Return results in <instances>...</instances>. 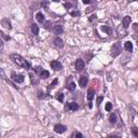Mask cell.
Returning a JSON list of instances; mask_svg holds the SVG:
<instances>
[{
  "label": "cell",
  "instance_id": "cell-1",
  "mask_svg": "<svg viewBox=\"0 0 138 138\" xmlns=\"http://www.w3.org/2000/svg\"><path fill=\"white\" fill-rule=\"evenodd\" d=\"M10 58H11V61L15 64V65L22 67L24 69H29L30 68V64H29L24 57H22L19 54H15V53L11 54V55H10Z\"/></svg>",
  "mask_w": 138,
  "mask_h": 138
},
{
  "label": "cell",
  "instance_id": "cell-2",
  "mask_svg": "<svg viewBox=\"0 0 138 138\" xmlns=\"http://www.w3.org/2000/svg\"><path fill=\"white\" fill-rule=\"evenodd\" d=\"M121 51H122L121 43L120 42H116L111 48V53L110 54H111L112 57H117L118 55H120L121 54Z\"/></svg>",
  "mask_w": 138,
  "mask_h": 138
},
{
  "label": "cell",
  "instance_id": "cell-3",
  "mask_svg": "<svg viewBox=\"0 0 138 138\" xmlns=\"http://www.w3.org/2000/svg\"><path fill=\"white\" fill-rule=\"evenodd\" d=\"M11 79L16 83H23L24 82V76L23 75H17V73L14 72V71L11 73Z\"/></svg>",
  "mask_w": 138,
  "mask_h": 138
},
{
  "label": "cell",
  "instance_id": "cell-4",
  "mask_svg": "<svg viewBox=\"0 0 138 138\" xmlns=\"http://www.w3.org/2000/svg\"><path fill=\"white\" fill-rule=\"evenodd\" d=\"M75 67H76V70H77V71H82V70H84L85 64H84V62L81 60V58H78V60L76 61Z\"/></svg>",
  "mask_w": 138,
  "mask_h": 138
},
{
  "label": "cell",
  "instance_id": "cell-5",
  "mask_svg": "<svg viewBox=\"0 0 138 138\" xmlns=\"http://www.w3.org/2000/svg\"><path fill=\"white\" fill-rule=\"evenodd\" d=\"M50 65H51V68L54 69L55 71H60V70H62V69H63L62 63L58 62V61H52Z\"/></svg>",
  "mask_w": 138,
  "mask_h": 138
},
{
  "label": "cell",
  "instance_id": "cell-6",
  "mask_svg": "<svg viewBox=\"0 0 138 138\" xmlns=\"http://www.w3.org/2000/svg\"><path fill=\"white\" fill-rule=\"evenodd\" d=\"M54 131H55L57 134H63V133H65L67 131V127L63 124H56L54 126Z\"/></svg>",
  "mask_w": 138,
  "mask_h": 138
},
{
  "label": "cell",
  "instance_id": "cell-7",
  "mask_svg": "<svg viewBox=\"0 0 138 138\" xmlns=\"http://www.w3.org/2000/svg\"><path fill=\"white\" fill-rule=\"evenodd\" d=\"M66 109H69V110H71V111H77L79 109V105H78L77 102H75V101L68 102L67 106H66Z\"/></svg>",
  "mask_w": 138,
  "mask_h": 138
},
{
  "label": "cell",
  "instance_id": "cell-8",
  "mask_svg": "<svg viewBox=\"0 0 138 138\" xmlns=\"http://www.w3.org/2000/svg\"><path fill=\"white\" fill-rule=\"evenodd\" d=\"M87 81H88L87 77L86 76H82L80 79H79V84H80V86L82 88H84L86 86V84H87Z\"/></svg>",
  "mask_w": 138,
  "mask_h": 138
},
{
  "label": "cell",
  "instance_id": "cell-9",
  "mask_svg": "<svg viewBox=\"0 0 138 138\" xmlns=\"http://www.w3.org/2000/svg\"><path fill=\"white\" fill-rule=\"evenodd\" d=\"M63 31H64V29H63V26H61V25H56L52 28V32L55 34H61V33H63Z\"/></svg>",
  "mask_w": 138,
  "mask_h": 138
},
{
  "label": "cell",
  "instance_id": "cell-10",
  "mask_svg": "<svg viewBox=\"0 0 138 138\" xmlns=\"http://www.w3.org/2000/svg\"><path fill=\"white\" fill-rule=\"evenodd\" d=\"M53 42H54V44H55V47H57V48H63L64 47V41H63V39H61V37H56L53 40Z\"/></svg>",
  "mask_w": 138,
  "mask_h": 138
},
{
  "label": "cell",
  "instance_id": "cell-11",
  "mask_svg": "<svg viewBox=\"0 0 138 138\" xmlns=\"http://www.w3.org/2000/svg\"><path fill=\"white\" fill-rule=\"evenodd\" d=\"M131 22H132V17H131V16H129V15L124 16V17H123V27L127 28V27L130 26Z\"/></svg>",
  "mask_w": 138,
  "mask_h": 138
},
{
  "label": "cell",
  "instance_id": "cell-12",
  "mask_svg": "<svg viewBox=\"0 0 138 138\" xmlns=\"http://www.w3.org/2000/svg\"><path fill=\"white\" fill-rule=\"evenodd\" d=\"M36 18H37V21L41 24H44V22H45V17H44V14L42 12H38L36 14Z\"/></svg>",
  "mask_w": 138,
  "mask_h": 138
},
{
  "label": "cell",
  "instance_id": "cell-13",
  "mask_svg": "<svg viewBox=\"0 0 138 138\" xmlns=\"http://www.w3.org/2000/svg\"><path fill=\"white\" fill-rule=\"evenodd\" d=\"M94 97H95V91L93 90V88H90L88 92H87V99L90 100V101H92Z\"/></svg>",
  "mask_w": 138,
  "mask_h": 138
},
{
  "label": "cell",
  "instance_id": "cell-14",
  "mask_svg": "<svg viewBox=\"0 0 138 138\" xmlns=\"http://www.w3.org/2000/svg\"><path fill=\"white\" fill-rule=\"evenodd\" d=\"M124 49L127 52H133V43L131 41H126L124 43Z\"/></svg>",
  "mask_w": 138,
  "mask_h": 138
},
{
  "label": "cell",
  "instance_id": "cell-15",
  "mask_svg": "<svg viewBox=\"0 0 138 138\" xmlns=\"http://www.w3.org/2000/svg\"><path fill=\"white\" fill-rule=\"evenodd\" d=\"M30 28H31V31L34 36H38L39 34V26L36 25V24H32V25L30 26Z\"/></svg>",
  "mask_w": 138,
  "mask_h": 138
},
{
  "label": "cell",
  "instance_id": "cell-16",
  "mask_svg": "<svg viewBox=\"0 0 138 138\" xmlns=\"http://www.w3.org/2000/svg\"><path fill=\"white\" fill-rule=\"evenodd\" d=\"M39 75H40V77H41L42 79H48L49 77H50V72H49L48 70H44V69H42Z\"/></svg>",
  "mask_w": 138,
  "mask_h": 138
},
{
  "label": "cell",
  "instance_id": "cell-17",
  "mask_svg": "<svg viewBox=\"0 0 138 138\" xmlns=\"http://www.w3.org/2000/svg\"><path fill=\"white\" fill-rule=\"evenodd\" d=\"M109 121H110L111 124H116V122H117V114L116 113H112V114L110 116Z\"/></svg>",
  "mask_w": 138,
  "mask_h": 138
},
{
  "label": "cell",
  "instance_id": "cell-18",
  "mask_svg": "<svg viewBox=\"0 0 138 138\" xmlns=\"http://www.w3.org/2000/svg\"><path fill=\"white\" fill-rule=\"evenodd\" d=\"M56 99L58 101H61V102L64 101V94H63V93H57V94H56Z\"/></svg>",
  "mask_w": 138,
  "mask_h": 138
},
{
  "label": "cell",
  "instance_id": "cell-19",
  "mask_svg": "<svg viewBox=\"0 0 138 138\" xmlns=\"http://www.w3.org/2000/svg\"><path fill=\"white\" fill-rule=\"evenodd\" d=\"M101 30L105 31V32H107V33H110V32H111L110 27H109V26H106V25H102V26H101Z\"/></svg>",
  "mask_w": 138,
  "mask_h": 138
},
{
  "label": "cell",
  "instance_id": "cell-20",
  "mask_svg": "<svg viewBox=\"0 0 138 138\" xmlns=\"http://www.w3.org/2000/svg\"><path fill=\"white\" fill-rule=\"evenodd\" d=\"M71 138H83V135L81 134V133H79V132H75L71 135Z\"/></svg>",
  "mask_w": 138,
  "mask_h": 138
},
{
  "label": "cell",
  "instance_id": "cell-21",
  "mask_svg": "<svg viewBox=\"0 0 138 138\" xmlns=\"http://www.w3.org/2000/svg\"><path fill=\"white\" fill-rule=\"evenodd\" d=\"M57 83H58V80H57V79H54V80H53V82L51 83V84H50V85H49V87H48V90H49V91H50V90H51V88H53L54 86H55V85L57 84Z\"/></svg>",
  "mask_w": 138,
  "mask_h": 138
},
{
  "label": "cell",
  "instance_id": "cell-22",
  "mask_svg": "<svg viewBox=\"0 0 138 138\" xmlns=\"http://www.w3.org/2000/svg\"><path fill=\"white\" fill-rule=\"evenodd\" d=\"M2 23V25H6V27L7 28H9V29H11V23H10L8 19H3V21L1 22Z\"/></svg>",
  "mask_w": 138,
  "mask_h": 138
},
{
  "label": "cell",
  "instance_id": "cell-23",
  "mask_svg": "<svg viewBox=\"0 0 138 138\" xmlns=\"http://www.w3.org/2000/svg\"><path fill=\"white\" fill-rule=\"evenodd\" d=\"M45 95H47V94H44L43 92H40V91H39V92H38L37 97L39 98V99H44V98H47V96H45Z\"/></svg>",
  "mask_w": 138,
  "mask_h": 138
},
{
  "label": "cell",
  "instance_id": "cell-24",
  "mask_svg": "<svg viewBox=\"0 0 138 138\" xmlns=\"http://www.w3.org/2000/svg\"><path fill=\"white\" fill-rule=\"evenodd\" d=\"M68 90L70 91V92H73L76 90V83L75 82H71L70 84H69V86H68Z\"/></svg>",
  "mask_w": 138,
  "mask_h": 138
},
{
  "label": "cell",
  "instance_id": "cell-25",
  "mask_svg": "<svg viewBox=\"0 0 138 138\" xmlns=\"http://www.w3.org/2000/svg\"><path fill=\"white\" fill-rule=\"evenodd\" d=\"M105 109H106L107 111H111V110H112V103H111V102H107Z\"/></svg>",
  "mask_w": 138,
  "mask_h": 138
},
{
  "label": "cell",
  "instance_id": "cell-26",
  "mask_svg": "<svg viewBox=\"0 0 138 138\" xmlns=\"http://www.w3.org/2000/svg\"><path fill=\"white\" fill-rule=\"evenodd\" d=\"M132 133H133V135H134L136 138H138V129H137V127H133Z\"/></svg>",
  "mask_w": 138,
  "mask_h": 138
},
{
  "label": "cell",
  "instance_id": "cell-27",
  "mask_svg": "<svg viewBox=\"0 0 138 138\" xmlns=\"http://www.w3.org/2000/svg\"><path fill=\"white\" fill-rule=\"evenodd\" d=\"M0 33H1V37L4 39V40H7V41H9V40H10V37H9V36H7V34L4 33L3 31H0Z\"/></svg>",
  "mask_w": 138,
  "mask_h": 138
},
{
  "label": "cell",
  "instance_id": "cell-28",
  "mask_svg": "<svg viewBox=\"0 0 138 138\" xmlns=\"http://www.w3.org/2000/svg\"><path fill=\"white\" fill-rule=\"evenodd\" d=\"M44 28H45V29H50L51 28V22L50 21L44 22Z\"/></svg>",
  "mask_w": 138,
  "mask_h": 138
},
{
  "label": "cell",
  "instance_id": "cell-29",
  "mask_svg": "<svg viewBox=\"0 0 138 138\" xmlns=\"http://www.w3.org/2000/svg\"><path fill=\"white\" fill-rule=\"evenodd\" d=\"M70 15L71 16H79V15H80V12H79V11H71Z\"/></svg>",
  "mask_w": 138,
  "mask_h": 138
},
{
  "label": "cell",
  "instance_id": "cell-30",
  "mask_svg": "<svg viewBox=\"0 0 138 138\" xmlns=\"http://www.w3.org/2000/svg\"><path fill=\"white\" fill-rule=\"evenodd\" d=\"M102 100H103V96H99V97H97V106H99Z\"/></svg>",
  "mask_w": 138,
  "mask_h": 138
},
{
  "label": "cell",
  "instance_id": "cell-31",
  "mask_svg": "<svg viewBox=\"0 0 138 138\" xmlns=\"http://www.w3.org/2000/svg\"><path fill=\"white\" fill-rule=\"evenodd\" d=\"M85 57H86V61H87V62H90V61H91V58L93 57V54H92V53L85 54Z\"/></svg>",
  "mask_w": 138,
  "mask_h": 138
},
{
  "label": "cell",
  "instance_id": "cell-32",
  "mask_svg": "<svg viewBox=\"0 0 138 138\" xmlns=\"http://www.w3.org/2000/svg\"><path fill=\"white\" fill-rule=\"evenodd\" d=\"M64 6H65V8H66V9H68V10L72 8V4H71L70 2H66L65 4H64Z\"/></svg>",
  "mask_w": 138,
  "mask_h": 138
},
{
  "label": "cell",
  "instance_id": "cell-33",
  "mask_svg": "<svg viewBox=\"0 0 138 138\" xmlns=\"http://www.w3.org/2000/svg\"><path fill=\"white\" fill-rule=\"evenodd\" d=\"M133 28H134V30H135V31L138 32V24H137V23H135L134 25H133Z\"/></svg>",
  "mask_w": 138,
  "mask_h": 138
},
{
  "label": "cell",
  "instance_id": "cell-34",
  "mask_svg": "<svg viewBox=\"0 0 138 138\" xmlns=\"http://www.w3.org/2000/svg\"><path fill=\"white\" fill-rule=\"evenodd\" d=\"M83 3L84 4H88V3H91L90 0H83Z\"/></svg>",
  "mask_w": 138,
  "mask_h": 138
},
{
  "label": "cell",
  "instance_id": "cell-35",
  "mask_svg": "<svg viewBox=\"0 0 138 138\" xmlns=\"http://www.w3.org/2000/svg\"><path fill=\"white\" fill-rule=\"evenodd\" d=\"M48 4H49L48 2H42V7H45L48 9Z\"/></svg>",
  "mask_w": 138,
  "mask_h": 138
},
{
  "label": "cell",
  "instance_id": "cell-36",
  "mask_svg": "<svg viewBox=\"0 0 138 138\" xmlns=\"http://www.w3.org/2000/svg\"><path fill=\"white\" fill-rule=\"evenodd\" d=\"M107 138H119L118 136H116V135H112V136H108Z\"/></svg>",
  "mask_w": 138,
  "mask_h": 138
},
{
  "label": "cell",
  "instance_id": "cell-37",
  "mask_svg": "<svg viewBox=\"0 0 138 138\" xmlns=\"http://www.w3.org/2000/svg\"><path fill=\"white\" fill-rule=\"evenodd\" d=\"M94 18H96V15H93V16H91V18H90V21L92 22V21H93V19H94Z\"/></svg>",
  "mask_w": 138,
  "mask_h": 138
},
{
  "label": "cell",
  "instance_id": "cell-38",
  "mask_svg": "<svg viewBox=\"0 0 138 138\" xmlns=\"http://www.w3.org/2000/svg\"><path fill=\"white\" fill-rule=\"evenodd\" d=\"M88 107H90V108L93 107V105H92V102H91V101H90V103H88Z\"/></svg>",
  "mask_w": 138,
  "mask_h": 138
},
{
  "label": "cell",
  "instance_id": "cell-39",
  "mask_svg": "<svg viewBox=\"0 0 138 138\" xmlns=\"http://www.w3.org/2000/svg\"><path fill=\"white\" fill-rule=\"evenodd\" d=\"M49 138H54V137H49Z\"/></svg>",
  "mask_w": 138,
  "mask_h": 138
},
{
  "label": "cell",
  "instance_id": "cell-40",
  "mask_svg": "<svg viewBox=\"0 0 138 138\" xmlns=\"http://www.w3.org/2000/svg\"><path fill=\"white\" fill-rule=\"evenodd\" d=\"M137 116H138V112H137Z\"/></svg>",
  "mask_w": 138,
  "mask_h": 138
}]
</instances>
